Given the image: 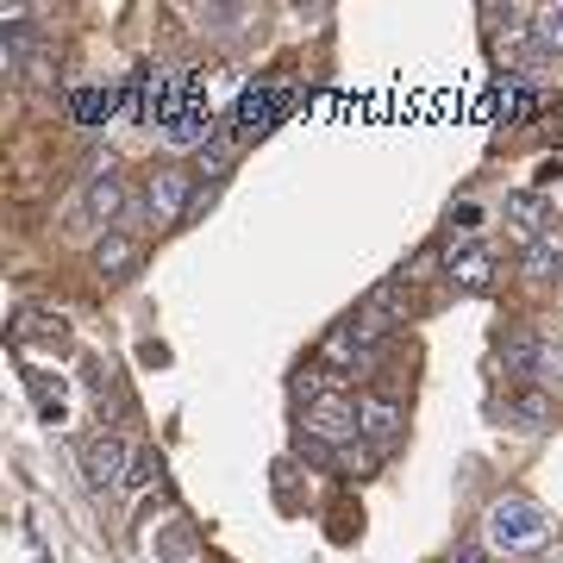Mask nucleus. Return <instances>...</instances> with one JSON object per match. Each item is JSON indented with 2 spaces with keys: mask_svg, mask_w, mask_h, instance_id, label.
I'll return each mask as SVG.
<instances>
[{
  "mask_svg": "<svg viewBox=\"0 0 563 563\" xmlns=\"http://www.w3.org/2000/svg\"><path fill=\"white\" fill-rule=\"evenodd\" d=\"M81 213H88V220H120L125 213V181H120V169H101V176L88 181V195H81Z\"/></svg>",
  "mask_w": 563,
  "mask_h": 563,
  "instance_id": "9",
  "label": "nucleus"
},
{
  "mask_svg": "<svg viewBox=\"0 0 563 563\" xmlns=\"http://www.w3.org/2000/svg\"><path fill=\"white\" fill-rule=\"evenodd\" d=\"M544 213H551V201L532 195V188H526V195H507V220L520 225L526 239H539V232H544Z\"/></svg>",
  "mask_w": 563,
  "mask_h": 563,
  "instance_id": "18",
  "label": "nucleus"
},
{
  "mask_svg": "<svg viewBox=\"0 0 563 563\" xmlns=\"http://www.w3.org/2000/svg\"><path fill=\"white\" fill-rule=\"evenodd\" d=\"M163 144L169 151H207L213 144V113H207V101H195L188 113H176V120L163 125Z\"/></svg>",
  "mask_w": 563,
  "mask_h": 563,
  "instance_id": "8",
  "label": "nucleus"
},
{
  "mask_svg": "<svg viewBox=\"0 0 563 563\" xmlns=\"http://www.w3.org/2000/svg\"><path fill=\"white\" fill-rule=\"evenodd\" d=\"M507 420L520 426V432H544V426H551V395H539V388H520V395L507 401Z\"/></svg>",
  "mask_w": 563,
  "mask_h": 563,
  "instance_id": "16",
  "label": "nucleus"
},
{
  "mask_svg": "<svg viewBox=\"0 0 563 563\" xmlns=\"http://www.w3.org/2000/svg\"><path fill=\"white\" fill-rule=\"evenodd\" d=\"M520 269H526L532 282H551V276L563 269V244H558V239H532V244H526V263H520Z\"/></svg>",
  "mask_w": 563,
  "mask_h": 563,
  "instance_id": "19",
  "label": "nucleus"
},
{
  "mask_svg": "<svg viewBox=\"0 0 563 563\" xmlns=\"http://www.w3.org/2000/svg\"><path fill=\"white\" fill-rule=\"evenodd\" d=\"M539 32H544L551 44H563V7H544V13H539Z\"/></svg>",
  "mask_w": 563,
  "mask_h": 563,
  "instance_id": "23",
  "label": "nucleus"
},
{
  "mask_svg": "<svg viewBox=\"0 0 563 563\" xmlns=\"http://www.w3.org/2000/svg\"><path fill=\"white\" fill-rule=\"evenodd\" d=\"M13 339L20 344H69V320H63V313H38V307H32V313H20V325H13Z\"/></svg>",
  "mask_w": 563,
  "mask_h": 563,
  "instance_id": "13",
  "label": "nucleus"
},
{
  "mask_svg": "<svg viewBox=\"0 0 563 563\" xmlns=\"http://www.w3.org/2000/svg\"><path fill=\"white\" fill-rule=\"evenodd\" d=\"M501 363H507V376H532L539 363H551V351H544V339L532 332V325H520V332L501 344Z\"/></svg>",
  "mask_w": 563,
  "mask_h": 563,
  "instance_id": "12",
  "label": "nucleus"
},
{
  "mask_svg": "<svg viewBox=\"0 0 563 563\" xmlns=\"http://www.w3.org/2000/svg\"><path fill=\"white\" fill-rule=\"evenodd\" d=\"M120 88H76V95H69V120L76 125H107L113 120V113H120Z\"/></svg>",
  "mask_w": 563,
  "mask_h": 563,
  "instance_id": "11",
  "label": "nucleus"
},
{
  "mask_svg": "<svg viewBox=\"0 0 563 563\" xmlns=\"http://www.w3.org/2000/svg\"><path fill=\"white\" fill-rule=\"evenodd\" d=\"M95 269H101V276H132V269H139V244L125 239V232H107V239L95 244Z\"/></svg>",
  "mask_w": 563,
  "mask_h": 563,
  "instance_id": "14",
  "label": "nucleus"
},
{
  "mask_svg": "<svg viewBox=\"0 0 563 563\" xmlns=\"http://www.w3.org/2000/svg\"><path fill=\"white\" fill-rule=\"evenodd\" d=\"M488 551H507V558H526V551H539L544 544V507L539 501H520V495H507V501L488 507Z\"/></svg>",
  "mask_w": 563,
  "mask_h": 563,
  "instance_id": "1",
  "label": "nucleus"
},
{
  "mask_svg": "<svg viewBox=\"0 0 563 563\" xmlns=\"http://www.w3.org/2000/svg\"><path fill=\"white\" fill-rule=\"evenodd\" d=\"M282 107H288V95H282V88L251 81V88L239 95V107H232V132H239V139H263V132H276Z\"/></svg>",
  "mask_w": 563,
  "mask_h": 563,
  "instance_id": "4",
  "label": "nucleus"
},
{
  "mask_svg": "<svg viewBox=\"0 0 563 563\" xmlns=\"http://www.w3.org/2000/svg\"><path fill=\"white\" fill-rule=\"evenodd\" d=\"M307 439L320 444H344L357 439V401H344V395H320V401H307Z\"/></svg>",
  "mask_w": 563,
  "mask_h": 563,
  "instance_id": "5",
  "label": "nucleus"
},
{
  "mask_svg": "<svg viewBox=\"0 0 563 563\" xmlns=\"http://www.w3.org/2000/svg\"><path fill=\"white\" fill-rule=\"evenodd\" d=\"M225 169H232V139H213V144L201 151V181L213 188V181H220Z\"/></svg>",
  "mask_w": 563,
  "mask_h": 563,
  "instance_id": "20",
  "label": "nucleus"
},
{
  "mask_svg": "<svg viewBox=\"0 0 563 563\" xmlns=\"http://www.w3.org/2000/svg\"><path fill=\"white\" fill-rule=\"evenodd\" d=\"M532 107H539V95H532L526 81H507L501 95H495V120H501V125H526V120H532Z\"/></svg>",
  "mask_w": 563,
  "mask_h": 563,
  "instance_id": "17",
  "label": "nucleus"
},
{
  "mask_svg": "<svg viewBox=\"0 0 563 563\" xmlns=\"http://www.w3.org/2000/svg\"><path fill=\"white\" fill-rule=\"evenodd\" d=\"M157 483V457L144 451V457H132V476H125V488H151Z\"/></svg>",
  "mask_w": 563,
  "mask_h": 563,
  "instance_id": "21",
  "label": "nucleus"
},
{
  "mask_svg": "<svg viewBox=\"0 0 563 563\" xmlns=\"http://www.w3.org/2000/svg\"><path fill=\"white\" fill-rule=\"evenodd\" d=\"M25 388H32V401H38V420H44V426H63V413H69V395H63L57 376L32 369V376H25Z\"/></svg>",
  "mask_w": 563,
  "mask_h": 563,
  "instance_id": "15",
  "label": "nucleus"
},
{
  "mask_svg": "<svg viewBox=\"0 0 563 563\" xmlns=\"http://www.w3.org/2000/svg\"><path fill=\"white\" fill-rule=\"evenodd\" d=\"M451 282H457L463 295H483V288H495V257H488L483 244H463V251H451Z\"/></svg>",
  "mask_w": 563,
  "mask_h": 563,
  "instance_id": "10",
  "label": "nucleus"
},
{
  "mask_svg": "<svg viewBox=\"0 0 563 563\" xmlns=\"http://www.w3.org/2000/svg\"><path fill=\"white\" fill-rule=\"evenodd\" d=\"M195 176L188 169H157L151 176V188H144V213H151V225H181L188 220V207H195Z\"/></svg>",
  "mask_w": 563,
  "mask_h": 563,
  "instance_id": "2",
  "label": "nucleus"
},
{
  "mask_svg": "<svg viewBox=\"0 0 563 563\" xmlns=\"http://www.w3.org/2000/svg\"><path fill=\"white\" fill-rule=\"evenodd\" d=\"M369 344L357 339V325H339V332H325L320 344V376L325 383H344V376H357V369H369Z\"/></svg>",
  "mask_w": 563,
  "mask_h": 563,
  "instance_id": "6",
  "label": "nucleus"
},
{
  "mask_svg": "<svg viewBox=\"0 0 563 563\" xmlns=\"http://www.w3.org/2000/svg\"><path fill=\"white\" fill-rule=\"evenodd\" d=\"M451 563H488V539H463L457 551H451Z\"/></svg>",
  "mask_w": 563,
  "mask_h": 563,
  "instance_id": "22",
  "label": "nucleus"
},
{
  "mask_svg": "<svg viewBox=\"0 0 563 563\" xmlns=\"http://www.w3.org/2000/svg\"><path fill=\"white\" fill-rule=\"evenodd\" d=\"M81 476H88V488H125L132 451H125L120 432H95V439L81 444Z\"/></svg>",
  "mask_w": 563,
  "mask_h": 563,
  "instance_id": "3",
  "label": "nucleus"
},
{
  "mask_svg": "<svg viewBox=\"0 0 563 563\" xmlns=\"http://www.w3.org/2000/svg\"><path fill=\"white\" fill-rule=\"evenodd\" d=\"M401 407L395 401H357V439H369L376 451H395L401 444Z\"/></svg>",
  "mask_w": 563,
  "mask_h": 563,
  "instance_id": "7",
  "label": "nucleus"
}]
</instances>
